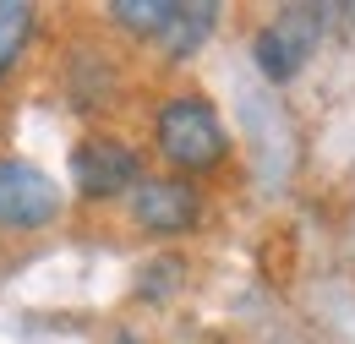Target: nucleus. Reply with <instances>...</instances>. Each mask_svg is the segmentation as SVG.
I'll return each instance as SVG.
<instances>
[{"instance_id":"6e6552de","label":"nucleus","mask_w":355,"mask_h":344,"mask_svg":"<svg viewBox=\"0 0 355 344\" xmlns=\"http://www.w3.org/2000/svg\"><path fill=\"white\" fill-rule=\"evenodd\" d=\"M180 0H110V22L121 33H137V39H159L170 28Z\"/></svg>"},{"instance_id":"f257e3e1","label":"nucleus","mask_w":355,"mask_h":344,"mask_svg":"<svg viewBox=\"0 0 355 344\" xmlns=\"http://www.w3.org/2000/svg\"><path fill=\"white\" fill-rule=\"evenodd\" d=\"M153 148L170 164V175L197 180V175H214L230 159V131L202 93H170L153 110Z\"/></svg>"},{"instance_id":"20e7f679","label":"nucleus","mask_w":355,"mask_h":344,"mask_svg":"<svg viewBox=\"0 0 355 344\" xmlns=\"http://www.w3.org/2000/svg\"><path fill=\"white\" fill-rule=\"evenodd\" d=\"M60 218V186L28 159H0V230L33 235Z\"/></svg>"},{"instance_id":"7ed1b4c3","label":"nucleus","mask_w":355,"mask_h":344,"mask_svg":"<svg viewBox=\"0 0 355 344\" xmlns=\"http://www.w3.org/2000/svg\"><path fill=\"white\" fill-rule=\"evenodd\" d=\"M322 6H284L273 22L257 28V39H252V60L263 66L268 83H290V77H301V66L311 60V49L322 39Z\"/></svg>"},{"instance_id":"39448f33","label":"nucleus","mask_w":355,"mask_h":344,"mask_svg":"<svg viewBox=\"0 0 355 344\" xmlns=\"http://www.w3.org/2000/svg\"><path fill=\"white\" fill-rule=\"evenodd\" d=\"M132 224L142 235H186L202 224V191L186 175H148L132 191Z\"/></svg>"},{"instance_id":"f03ea898","label":"nucleus","mask_w":355,"mask_h":344,"mask_svg":"<svg viewBox=\"0 0 355 344\" xmlns=\"http://www.w3.org/2000/svg\"><path fill=\"white\" fill-rule=\"evenodd\" d=\"M142 180H148L142 153H137L126 137H83V142L71 148V186H77L83 203L132 197Z\"/></svg>"},{"instance_id":"0eeeda50","label":"nucleus","mask_w":355,"mask_h":344,"mask_svg":"<svg viewBox=\"0 0 355 344\" xmlns=\"http://www.w3.org/2000/svg\"><path fill=\"white\" fill-rule=\"evenodd\" d=\"M33 22H39V11L28 0H0V83L17 71L22 49L33 39Z\"/></svg>"},{"instance_id":"423d86ee","label":"nucleus","mask_w":355,"mask_h":344,"mask_svg":"<svg viewBox=\"0 0 355 344\" xmlns=\"http://www.w3.org/2000/svg\"><path fill=\"white\" fill-rule=\"evenodd\" d=\"M219 28V6L214 0H180L175 17H170V28L159 33V49H164V60L170 66H180V60H191L202 44H208V33Z\"/></svg>"},{"instance_id":"1a4fd4ad","label":"nucleus","mask_w":355,"mask_h":344,"mask_svg":"<svg viewBox=\"0 0 355 344\" xmlns=\"http://www.w3.org/2000/svg\"><path fill=\"white\" fill-rule=\"evenodd\" d=\"M180 273H186V262H180V257H164V262H153V268H142L148 284H137V295H142V301H164V295L180 284Z\"/></svg>"}]
</instances>
